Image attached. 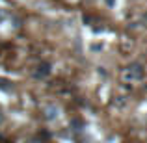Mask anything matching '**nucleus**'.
<instances>
[{
    "mask_svg": "<svg viewBox=\"0 0 147 143\" xmlns=\"http://www.w3.org/2000/svg\"><path fill=\"white\" fill-rule=\"evenodd\" d=\"M129 69H130V71H127V73H125L127 78L136 80V78H140V76H142V69L138 67V65H134V67H129Z\"/></svg>",
    "mask_w": 147,
    "mask_h": 143,
    "instance_id": "f257e3e1",
    "label": "nucleus"
},
{
    "mask_svg": "<svg viewBox=\"0 0 147 143\" xmlns=\"http://www.w3.org/2000/svg\"><path fill=\"white\" fill-rule=\"evenodd\" d=\"M0 121H2V117H0Z\"/></svg>",
    "mask_w": 147,
    "mask_h": 143,
    "instance_id": "f03ea898",
    "label": "nucleus"
}]
</instances>
